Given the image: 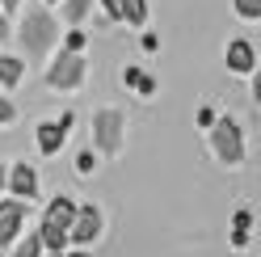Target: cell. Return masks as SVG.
Returning <instances> with one entry per match:
<instances>
[{"instance_id":"1","label":"cell","mask_w":261,"mask_h":257,"mask_svg":"<svg viewBox=\"0 0 261 257\" xmlns=\"http://www.w3.org/2000/svg\"><path fill=\"white\" fill-rule=\"evenodd\" d=\"M17 42L25 46V59H46L59 42V17L46 5L25 9L21 21H17Z\"/></svg>"},{"instance_id":"2","label":"cell","mask_w":261,"mask_h":257,"mask_svg":"<svg viewBox=\"0 0 261 257\" xmlns=\"http://www.w3.org/2000/svg\"><path fill=\"white\" fill-rule=\"evenodd\" d=\"M76 215V202L68 194H55L46 202V215H42V228H38V240L46 253H63L68 249V223Z\"/></svg>"},{"instance_id":"3","label":"cell","mask_w":261,"mask_h":257,"mask_svg":"<svg viewBox=\"0 0 261 257\" xmlns=\"http://www.w3.org/2000/svg\"><path fill=\"white\" fill-rule=\"evenodd\" d=\"M89 76V59L85 51H59L51 63H46V89L55 93H76Z\"/></svg>"},{"instance_id":"4","label":"cell","mask_w":261,"mask_h":257,"mask_svg":"<svg viewBox=\"0 0 261 257\" xmlns=\"http://www.w3.org/2000/svg\"><path fill=\"white\" fill-rule=\"evenodd\" d=\"M89 135H93V148L101 152V156H118L122 143H126V114H122V110H114V106L97 110Z\"/></svg>"},{"instance_id":"5","label":"cell","mask_w":261,"mask_h":257,"mask_svg":"<svg viewBox=\"0 0 261 257\" xmlns=\"http://www.w3.org/2000/svg\"><path fill=\"white\" fill-rule=\"evenodd\" d=\"M211 152H215V160L227 165V169L244 165V131H240L236 118H215L211 122Z\"/></svg>"},{"instance_id":"6","label":"cell","mask_w":261,"mask_h":257,"mask_svg":"<svg viewBox=\"0 0 261 257\" xmlns=\"http://www.w3.org/2000/svg\"><path fill=\"white\" fill-rule=\"evenodd\" d=\"M5 190H9L13 198H21V202H34V198H38V169L25 165V160L9 165V173H5Z\"/></svg>"},{"instance_id":"7","label":"cell","mask_w":261,"mask_h":257,"mask_svg":"<svg viewBox=\"0 0 261 257\" xmlns=\"http://www.w3.org/2000/svg\"><path fill=\"white\" fill-rule=\"evenodd\" d=\"M101 236V211L89 202V207H76V215L68 223V240H76V245H93V240Z\"/></svg>"},{"instance_id":"8","label":"cell","mask_w":261,"mask_h":257,"mask_svg":"<svg viewBox=\"0 0 261 257\" xmlns=\"http://www.w3.org/2000/svg\"><path fill=\"white\" fill-rule=\"evenodd\" d=\"M25 207H30V202H21V198H0V249L13 245V240L21 236V228H25Z\"/></svg>"},{"instance_id":"9","label":"cell","mask_w":261,"mask_h":257,"mask_svg":"<svg viewBox=\"0 0 261 257\" xmlns=\"http://www.w3.org/2000/svg\"><path fill=\"white\" fill-rule=\"evenodd\" d=\"M68 131H72V114H63L59 122H38V131H34L38 152H42V156H55L63 143H68Z\"/></svg>"},{"instance_id":"10","label":"cell","mask_w":261,"mask_h":257,"mask_svg":"<svg viewBox=\"0 0 261 257\" xmlns=\"http://www.w3.org/2000/svg\"><path fill=\"white\" fill-rule=\"evenodd\" d=\"M223 63H227V72L253 76L257 72V46L249 38H232V42H227V51H223Z\"/></svg>"},{"instance_id":"11","label":"cell","mask_w":261,"mask_h":257,"mask_svg":"<svg viewBox=\"0 0 261 257\" xmlns=\"http://www.w3.org/2000/svg\"><path fill=\"white\" fill-rule=\"evenodd\" d=\"M59 21L63 25H85L89 13H93V0H59Z\"/></svg>"},{"instance_id":"12","label":"cell","mask_w":261,"mask_h":257,"mask_svg":"<svg viewBox=\"0 0 261 257\" xmlns=\"http://www.w3.org/2000/svg\"><path fill=\"white\" fill-rule=\"evenodd\" d=\"M21 80H25V59L0 55V89H17Z\"/></svg>"},{"instance_id":"13","label":"cell","mask_w":261,"mask_h":257,"mask_svg":"<svg viewBox=\"0 0 261 257\" xmlns=\"http://www.w3.org/2000/svg\"><path fill=\"white\" fill-rule=\"evenodd\" d=\"M118 21H126L130 30L148 25V0H118Z\"/></svg>"},{"instance_id":"14","label":"cell","mask_w":261,"mask_h":257,"mask_svg":"<svg viewBox=\"0 0 261 257\" xmlns=\"http://www.w3.org/2000/svg\"><path fill=\"white\" fill-rule=\"evenodd\" d=\"M122 85H130V89H139L143 97H152V93H156V85H152V76H148V72H139V68H126V72H122Z\"/></svg>"},{"instance_id":"15","label":"cell","mask_w":261,"mask_h":257,"mask_svg":"<svg viewBox=\"0 0 261 257\" xmlns=\"http://www.w3.org/2000/svg\"><path fill=\"white\" fill-rule=\"evenodd\" d=\"M13 257H42V240H38V232H25V240H17Z\"/></svg>"},{"instance_id":"16","label":"cell","mask_w":261,"mask_h":257,"mask_svg":"<svg viewBox=\"0 0 261 257\" xmlns=\"http://www.w3.org/2000/svg\"><path fill=\"white\" fill-rule=\"evenodd\" d=\"M240 21H261V0H232Z\"/></svg>"},{"instance_id":"17","label":"cell","mask_w":261,"mask_h":257,"mask_svg":"<svg viewBox=\"0 0 261 257\" xmlns=\"http://www.w3.org/2000/svg\"><path fill=\"white\" fill-rule=\"evenodd\" d=\"M85 46H89L85 30H80V25H72V30H68V38H63V51H85Z\"/></svg>"},{"instance_id":"18","label":"cell","mask_w":261,"mask_h":257,"mask_svg":"<svg viewBox=\"0 0 261 257\" xmlns=\"http://www.w3.org/2000/svg\"><path fill=\"white\" fill-rule=\"evenodd\" d=\"M13 122H17V106L0 93V126H13Z\"/></svg>"},{"instance_id":"19","label":"cell","mask_w":261,"mask_h":257,"mask_svg":"<svg viewBox=\"0 0 261 257\" xmlns=\"http://www.w3.org/2000/svg\"><path fill=\"white\" fill-rule=\"evenodd\" d=\"M249 223H253L249 211H236V245H244V240H249Z\"/></svg>"},{"instance_id":"20","label":"cell","mask_w":261,"mask_h":257,"mask_svg":"<svg viewBox=\"0 0 261 257\" xmlns=\"http://www.w3.org/2000/svg\"><path fill=\"white\" fill-rule=\"evenodd\" d=\"M93 169H97V156H93V148H85L76 156V173H93Z\"/></svg>"},{"instance_id":"21","label":"cell","mask_w":261,"mask_h":257,"mask_svg":"<svg viewBox=\"0 0 261 257\" xmlns=\"http://www.w3.org/2000/svg\"><path fill=\"white\" fill-rule=\"evenodd\" d=\"M97 9H101V17L106 21H118V0H93Z\"/></svg>"},{"instance_id":"22","label":"cell","mask_w":261,"mask_h":257,"mask_svg":"<svg viewBox=\"0 0 261 257\" xmlns=\"http://www.w3.org/2000/svg\"><path fill=\"white\" fill-rule=\"evenodd\" d=\"M13 38V25H9V13H0V42Z\"/></svg>"},{"instance_id":"23","label":"cell","mask_w":261,"mask_h":257,"mask_svg":"<svg viewBox=\"0 0 261 257\" xmlns=\"http://www.w3.org/2000/svg\"><path fill=\"white\" fill-rule=\"evenodd\" d=\"M0 13H21V0H0Z\"/></svg>"},{"instance_id":"24","label":"cell","mask_w":261,"mask_h":257,"mask_svg":"<svg viewBox=\"0 0 261 257\" xmlns=\"http://www.w3.org/2000/svg\"><path fill=\"white\" fill-rule=\"evenodd\" d=\"M5 173H9V165H0V194H5Z\"/></svg>"},{"instance_id":"25","label":"cell","mask_w":261,"mask_h":257,"mask_svg":"<svg viewBox=\"0 0 261 257\" xmlns=\"http://www.w3.org/2000/svg\"><path fill=\"white\" fill-rule=\"evenodd\" d=\"M63 257H89V253H80V249H76V253H63Z\"/></svg>"},{"instance_id":"26","label":"cell","mask_w":261,"mask_h":257,"mask_svg":"<svg viewBox=\"0 0 261 257\" xmlns=\"http://www.w3.org/2000/svg\"><path fill=\"white\" fill-rule=\"evenodd\" d=\"M42 5H46V9H55V5H59V0H42Z\"/></svg>"},{"instance_id":"27","label":"cell","mask_w":261,"mask_h":257,"mask_svg":"<svg viewBox=\"0 0 261 257\" xmlns=\"http://www.w3.org/2000/svg\"><path fill=\"white\" fill-rule=\"evenodd\" d=\"M46 257H63V253H46Z\"/></svg>"}]
</instances>
